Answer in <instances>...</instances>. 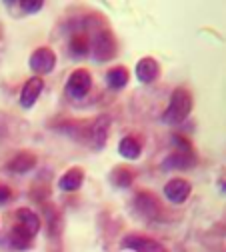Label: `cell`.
Masks as SVG:
<instances>
[{
	"label": "cell",
	"instance_id": "52a82bcc",
	"mask_svg": "<svg viewBox=\"0 0 226 252\" xmlns=\"http://www.w3.org/2000/svg\"><path fill=\"white\" fill-rule=\"evenodd\" d=\"M190 192H192V186H190V182L184 180V178H172V180L166 182V186H164V196H166L170 202H174V204L186 202L188 196H190Z\"/></svg>",
	"mask_w": 226,
	"mask_h": 252
},
{
	"label": "cell",
	"instance_id": "8992f818",
	"mask_svg": "<svg viewBox=\"0 0 226 252\" xmlns=\"http://www.w3.org/2000/svg\"><path fill=\"white\" fill-rule=\"evenodd\" d=\"M134 208L146 218H158L164 210L160 198L152 192H138L134 198Z\"/></svg>",
	"mask_w": 226,
	"mask_h": 252
},
{
	"label": "cell",
	"instance_id": "8fae6325",
	"mask_svg": "<svg viewBox=\"0 0 226 252\" xmlns=\"http://www.w3.org/2000/svg\"><path fill=\"white\" fill-rule=\"evenodd\" d=\"M158 72H160V68H158V62L154 58L144 56V58L138 60V64H136V78L140 82H144V84L154 82L158 78Z\"/></svg>",
	"mask_w": 226,
	"mask_h": 252
},
{
	"label": "cell",
	"instance_id": "9c48e42d",
	"mask_svg": "<svg viewBox=\"0 0 226 252\" xmlns=\"http://www.w3.org/2000/svg\"><path fill=\"white\" fill-rule=\"evenodd\" d=\"M110 122L112 118L108 114H102L94 120V124L90 126V138H92V144L96 148H102L106 144V138H108V128H110Z\"/></svg>",
	"mask_w": 226,
	"mask_h": 252
},
{
	"label": "cell",
	"instance_id": "3957f363",
	"mask_svg": "<svg viewBox=\"0 0 226 252\" xmlns=\"http://www.w3.org/2000/svg\"><path fill=\"white\" fill-rule=\"evenodd\" d=\"M92 88V76L88 70L84 68H76L70 76H68V82H66V92L70 94L72 98H84L86 94L90 92Z\"/></svg>",
	"mask_w": 226,
	"mask_h": 252
},
{
	"label": "cell",
	"instance_id": "7a4b0ae2",
	"mask_svg": "<svg viewBox=\"0 0 226 252\" xmlns=\"http://www.w3.org/2000/svg\"><path fill=\"white\" fill-rule=\"evenodd\" d=\"M92 54L96 60L106 62L116 54V38L110 30H98L92 40Z\"/></svg>",
	"mask_w": 226,
	"mask_h": 252
},
{
	"label": "cell",
	"instance_id": "5b68a950",
	"mask_svg": "<svg viewBox=\"0 0 226 252\" xmlns=\"http://www.w3.org/2000/svg\"><path fill=\"white\" fill-rule=\"evenodd\" d=\"M122 246L130 248L136 252H168L158 240L150 238V236H142V234H128L122 238Z\"/></svg>",
	"mask_w": 226,
	"mask_h": 252
},
{
	"label": "cell",
	"instance_id": "2e32d148",
	"mask_svg": "<svg viewBox=\"0 0 226 252\" xmlns=\"http://www.w3.org/2000/svg\"><path fill=\"white\" fill-rule=\"evenodd\" d=\"M118 152H120V156H124L126 160H136L140 156V152H142V146L134 136H124L118 142Z\"/></svg>",
	"mask_w": 226,
	"mask_h": 252
},
{
	"label": "cell",
	"instance_id": "30bf717a",
	"mask_svg": "<svg viewBox=\"0 0 226 252\" xmlns=\"http://www.w3.org/2000/svg\"><path fill=\"white\" fill-rule=\"evenodd\" d=\"M196 164L194 150H174L164 158V168H190Z\"/></svg>",
	"mask_w": 226,
	"mask_h": 252
},
{
	"label": "cell",
	"instance_id": "5bb4252c",
	"mask_svg": "<svg viewBox=\"0 0 226 252\" xmlns=\"http://www.w3.org/2000/svg\"><path fill=\"white\" fill-rule=\"evenodd\" d=\"M34 166H36V156L32 154V152H18L14 158L8 162V170L18 172V174L28 172V170L34 168Z\"/></svg>",
	"mask_w": 226,
	"mask_h": 252
},
{
	"label": "cell",
	"instance_id": "ba28073f",
	"mask_svg": "<svg viewBox=\"0 0 226 252\" xmlns=\"http://www.w3.org/2000/svg\"><path fill=\"white\" fill-rule=\"evenodd\" d=\"M42 88H44V82H42L40 76L28 78V80L24 82L22 90H20V104H22L24 108L34 106L36 100H38V96H40V92H42Z\"/></svg>",
	"mask_w": 226,
	"mask_h": 252
},
{
	"label": "cell",
	"instance_id": "6da1fadb",
	"mask_svg": "<svg viewBox=\"0 0 226 252\" xmlns=\"http://www.w3.org/2000/svg\"><path fill=\"white\" fill-rule=\"evenodd\" d=\"M192 110V96L190 92L184 88H176L170 96V102L162 114V120L166 124H180L182 120H186V116Z\"/></svg>",
	"mask_w": 226,
	"mask_h": 252
},
{
	"label": "cell",
	"instance_id": "ffe728a7",
	"mask_svg": "<svg viewBox=\"0 0 226 252\" xmlns=\"http://www.w3.org/2000/svg\"><path fill=\"white\" fill-rule=\"evenodd\" d=\"M112 182L116 186H120V188H128L134 182V172L130 168H126V166H118L112 172Z\"/></svg>",
	"mask_w": 226,
	"mask_h": 252
},
{
	"label": "cell",
	"instance_id": "7c38bea8",
	"mask_svg": "<svg viewBox=\"0 0 226 252\" xmlns=\"http://www.w3.org/2000/svg\"><path fill=\"white\" fill-rule=\"evenodd\" d=\"M32 238L34 236H32L28 230H24L20 224H16L8 234V244L14 250H28L32 246Z\"/></svg>",
	"mask_w": 226,
	"mask_h": 252
},
{
	"label": "cell",
	"instance_id": "7402d4cb",
	"mask_svg": "<svg viewBox=\"0 0 226 252\" xmlns=\"http://www.w3.org/2000/svg\"><path fill=\"white\" fill-rule=\"evenodd\" d=\"M12 198V190L6 186V184H0V204H4Z\"/></svg>",
	"mask_w": 226,
	"mask_h": 252
},
{
	"label": "cell",
	"instance_id": "277c9868",
	"mask_svg": "<svg viewBox=\"0 0 226 252\" xmlns=\"http://www.w3.org/2000/svg\"><path fill=\"white\" fill-rule=\"evenodd\" d=\"M56 66V54L48 46H40L30 54V68L36 74H48Z\"/></svg>",
	"mask_w": 226,
	"mask_h": 252
},
{
	"label": "cell",
	"instance_id": "ac0fdd59",
	"mask_svg": "<svg viewBox=\"0 0 226 252\" xmlns=\"http://www.w3.org/2000/svg\"><path fill=\"white\" fill-rule=\"evenodd\" d=\"M106 82L110 88L118 90V88H124L126 82H128V70L124 66H114L106 72Z\"/></svg>",
	"mask_w": 226,
	"mask_h": 252
},
{
	"label": "cell",
	"instance_id": "4fadbf2b",
	"mask_svg": "<svg viewBox=\"0 0 226 252\" xmlns=\"http://www.w3.org/2000/svg\"><path fill=\"white\" fill-rule=\"evenodd\" d=\"M16 218H18V224L24 230H28L32 236H36V232L40 230V218L34 214V210H30V208H18Z\"/></svg>",
	"mask_w": 226,
	"mask_h": 252
},
{
	"label": "cell",
	"instance_id": "9a60e30c",
	"mask_svg": "<svg viewBox=\"0 0 226 252\" xmlns=\"http://www.w3.org/2000/svg\"><path fill=\"white\" fill-rule=\"evenodd\" d=\"M82 182H84V172L80 170V168H70V170H66L62 174V178H60V188L62 190H66V192H74V190H78V188L82 186Z\"/></svg>",
	"mask_w": 226,
	"mask_h": 252
},
{
	"label": "cell",
	"instance_id": "e0dca14e",
	"mask_svg": "<svg viewBox=\"0 0 226 252\" xmlns=\"http://www.w3.org/2000/svg\"><path fill=\"white\" fill-rule=\"evenodd\" d=\"M68 48H70V54L76 56V58H84L90 50V40L86 36V32H74L70 42H68Z\"/></svg>",
	"mask_w": 226,
	"mask_h": 252
},
{
	"label": "cell",
	"instance_id": "44dd1931",
	"mask_svg": "<svg viewBox=\"0 0 226 252\" xmlns=\"http://www.w3.org/2000/svg\"><path fill=\"white\" fill-rule=\"evenodd\" d=\"M20 8L28 14L32 12H38L42 8V0H24V2H20Z\"/></svg>",
	"mask_w": 226,
	"mask_h": 252
},
{
	"label": "cell",
	"instance_id": "d6986e66",
	"mask_svg": "<svg viewBox=\"0 0 226 252\" xmlns=\"http://www.w3.org/2000/svg\"><path fill=\"white\" fill-rule=\"evenodd\" d=\"M46 216H48V236L58 238L62 232V214L54 206H46Z\"/></svg>",
	"mask_w": 226,
	"mask_h": 252
}]
</instances>
